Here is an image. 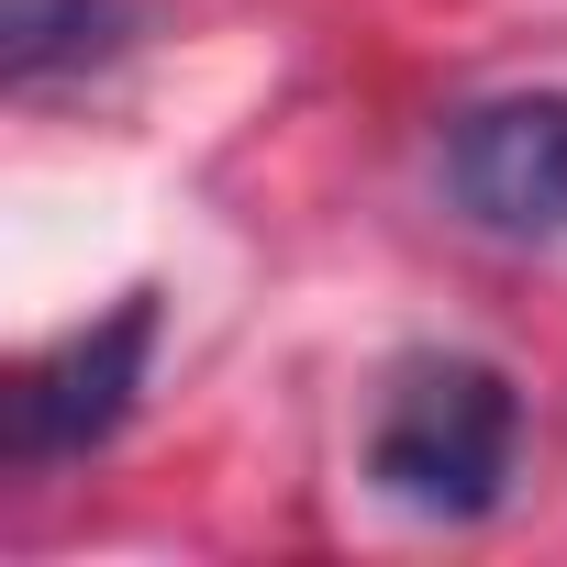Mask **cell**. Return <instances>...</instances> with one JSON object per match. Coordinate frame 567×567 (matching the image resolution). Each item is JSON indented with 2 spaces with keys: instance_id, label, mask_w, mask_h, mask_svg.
<instances>
[{
  "instance_id": "cell-1",
  "label": "cell",
  "mask_w": 567,
  "mask_h": 567,
  "mask_svg": "<svg viewBox=\"0 0 567 567\" xmlns=\"http://www.w3.org/2000/svg\"><path fill=\"white\" fill-rule=\"evenodd\" d=\"M523 467V390L489 357H412L368 423V478L423 523H478L512 501Z\"/></svg>"
},
{
  "instance_id": "cell-2",
  "label": "cell",
  "mask_w": 567,
  "mask_h": 567,
  "mask_svg": "<svg viewBox=\"0 0 567 567\" xmlns=\"http://www.w3.org/2000/svg\"><path fill=\"white\" fill-rule=\"evenodd\" d=\"M145 368H156V290L112 301V312L79 323V334H56V346L23 368L12 423H0L12 467H68V456L112 445V434L134 423V401H145Z\"/></svg>"
},
{
  "instance_id": "cell-3",
  "label": "cell",
  "mask_w": 567,
  "mask_h": 567,
  "mask_svg": "<svg viewBox=\"0 0 567 567\" xmlns=\"http://www.w3.org/2000/svg\"><path fill=\"white\" fill-rule=\"evenodd\" d=\"M445 200L489 245H556L567 234V90H501V101L456 112Z\"/></svg>"
},
{
  "instance_id": "cell-4",
  "label": "cell",
  "mask_w": 567,
  "mask_h": 567,
  "mask_svg": "<svg viewBox=\"0 0 567 567\" xmlns=\"http://www.w3.org/2000/svg\"><path fill=\"white\" fill-rule=\"evenodd\" d=\"M134 34H145L134 0H0V79H12V90H45V79L112 68Z\"/></svg>"
}]
</instances>
